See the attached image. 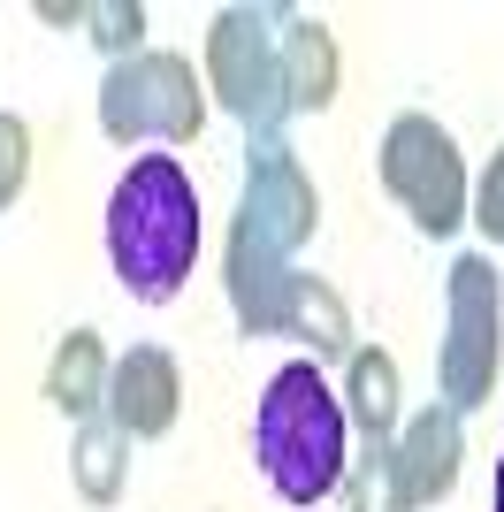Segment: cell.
<instances>
[{
    "label": "cell",
    "instance_id": "6da1fadb",
    "mask_svg": "<svg viewBox=\"0 0 504 512\" xmlns=\"http://www.w3.org/2000/svg\"><path fill=\"white\" fill-rule=\"evenodd\" d=\"M321 222V199L306 184V169L291 161L283 138L252 153V176H245V207H237V230H230V306L245 321V337H283L291 321V283H298V245L314 237Z\"/></svg>",
    "mask_w": 504,
    "mask_h": 512
},
{
    "label": "cell",
    "instance_id": "7a4b0ae2",
    "mask_svg": "<svg viewBox=\"0 0 504 512\" xmlns=\"http://www.w3.org/2000/svg\"><path fill=\"white\" fill-rule=\"evenodd\" d=\"M107 260H115V283L146 306H168L184 291L199 260V192L176 153H146L123 169L107 199Z\"/></svg>",
    "mask_w": 504,
    "mask_h": 512
},
{
    "label": "cell",
    "instance_id": "3957f363",
    "mask_svg": "<svg viewBox=\"0 0 504 512\" xmlns=\"http://www.w3.org/2000/svg\"><path fill=\"white\" fill-rule=\"evenodd\" d=\"M252 459H260V474L283 505H321L344 482V467H352L344 406H336V390L321 383L314 360H291L268 375L260 413H252Z\"/></svg>",
    "mask_w": 504,
    "mask_h": 512
},
{
    "label": "cell",
    "instance_id": "277c9868",
    "mask_svg": "<svg viewBox=\"0 0 504 512\" xmlns=\"http://www.w3.org/2000/svg\"><path fill=\"white\" fill-rule=\"evenodd\" d=\"M207 123V92L191 77L184 54H130V62L107 69L100 85V130L115 146H138V138H168V146H191Z\"/></svg>",
    "mask_w": 504,
    "mask_h": 512
},
{
    "label": "cell",
    "instance_id": "5b68a950",
    "mask_svg": "<svg viewBox=\"0 0 504 512\" xmlns=\"http://www.w3.org/2000/svg\"><path fill=\"white\" fill-rule=\"evenodd\" d=\"M268 23H275V8H222L207 31V85L260 146L283 138V115H291L283 107V54H275L283 39Z\"/></svg>",
    "mask_w": 504,
    "mask_h": 512
},
{
    "label": "cell",
    "instance_id": "8992f818",
    "mask_svg": "<svg viewBox=\"0 0 504 512\" xmlns=\"http://www.w3.org/2000/svg\"><path fill=\"white\" fill-rule=\"evenodd\" d=\"M504 367V291L482 253L451 260V337H443V398L451 413H474L497 390Z\"/></svg>",
    "mask_w": 504,
    "mask_h": 512
},
{
    "label": "cell",
    "instance_id": "52a82bcc",
    "mask_svg": "<svg viewBox=\"0 0 504 512\" xmlns=\"http://www.w3.org/2000/svg\"><path fill=\"white\" fill-rule=\"evenodd\" d=\"M382 184L428 237H451L466 222V169L436 115H398L382 138Z\"/></svg>",
    "mask_w": 504,
    "mask_h": 512
},
{
    "label": "cell",
    "instance_id": "ba28073f",
    "mask_svg": "<svg viewBox=\"0 0 504 512\" xmlns=\"http://www.w3.org/2000/svg\"><path fill=\"white\" fill-rule=\"evenodd\" d=\"M176 406H184V383H176V360L138 344L123 360L107 367V421L123 428L130 444H146V436H168L176 428Z\"/></svg>",
    "mask_w": 504,
    "mask_h": 512
},
{
    "label": "cell",
    "instance_id": "9c48e42d",
    "mask_svg": "<svg viewBox=\"0 0 504 512\" xmlns=\"http://www.w3.org/2000/svg\"><path fill=\"white\" fill-rule=\"evenodd\" d=\"M390 467H398L405 512L443 505V497H451V482H459V413H451V406L413 413V421H405V436L390 444Z\"/></svg>",
    "mask_w": 504,
    "mask_h": 512
},
{
    "label": "cell",
    "instance_id": "30bf717a",
    "mask_svg": "<svg viewBox=\"0 0 504 512\" xmlns=\"http://www.w3.org/2000/svg\"><path fill=\"white\" fill-rule=\"evenodd\" d=\"M283 107L291 115H321L336 100V39L314 16H283Z\"/></svg>",
    "mask_w": 504,
    "mask_h": 512
},
{
    "label": "cell",
    "instance_id": "8fae6325",
    "mask_svg": "<svg viewBox=\"0 0 504 512\" xmlns=\"http://www.w3.org/2000/svg\"><path fill=\"white\" fill-rule=\"evenodd\" d=\"M46 398L69 413V421H84V413L107 398V352L92 329H69L62 344H54V367H46Z\"/></svg>",
    "mask_w": 504,
    "mask_h": 512
},
{
    "label": "cell",
    "instance_id": "7c38bea8",
    "mask_svg": "<svg viewBox=\"0 0 504 512\" xmlns=\"http://www.w3.org/2000/svg\"><path fill=\"white\" fill-rule=\"evenodd\" d=\"M344 406L367 428V444H390V428H398V360H390V352H352Z\"/></svg>",
    "mask_w": 504,
    "mask_h": 512
},
{
    "label": "cell",
    "instance_id": "4fadbf2b",
    "mask_svg": "<svg viewBox=\"0 0 504 512\" xmlns=\"http://www.w3.org/2000/svg\"><path fill=\"white\" fill-rule=\"evenodd\" d=\"M130 451V436L115 421H92V428H77V490H84V505H115L123 497V459Z\"/></svg>",
    "mask_w": 504,
    "mask_h": 512
},
{
    "label": "cell",
    "instance_id": "5bb4252c",
    "mask_svg": "<svg viewBox=\"0 0 504 512\" xmlns=\"http://www.w3.org/2000/svg\"><path fill=\"white\" fill-rule=\"evenodd\" d=\"M283 337H306L314 352H352V321H344V306H336V291L321 276L291 283V321H283Z\"/></svg>",
    "mask_w": 504,
    "mask_h": 512
},
{
    "label": "cell",
    "instance_id": "9a60e30c",
    "mask_svg": "<svg viewBox=\"0 0 504 512\" xmlns=\"http://www.w3.org/2000/svg\"><path fill=\"white\" fill-rule=\"evenodd\" d=\"M77 23H92V39H100L115 62H130L138 39H146V8H138V0H84Z\"/></svg>",
    "mask_w": 504,
    "mask_h": 512
},
{
    "label": "cell",
    "instance_id": "2e32d148",
    "mask_svg": "<svg viewBox=\"0 0 504 512\" xmlns=\"http://www.w3.org/2000/svg\"><path fill=\"white\" fill-rule=\"evenodd\" d=\"M344 474H352V512H405L398 467H390V444H367V459H359V467H344Z\"/></svg>",
    "mask_w": 504,
    "mask_h": 512
},
{
    "label": "cell",
    "instance_id": "e0dca14e",
    "mask_svg": "<svg viewBox=\"0 0 504 512\" xmlns=\"http://www.w3.org/2000/svg\"><path fill=\"white\" fill-rule=\"evenodd\" d=\"M23 176H31V130L16 115H0V207L23 199Z\"/></svg>",
    "mask_w": 504,
    "mask_h": 512
},
{
    "label": "cell",
    "instance_id": "ac0fdd59",
    "mask_svg": "<svg viewBox=\"0 0 504 512\" xmlns=\"http://www.w3.org/2000/svg\"><path fill=\"white\" fill-rule=\"evenodd\" d=\"M474 222H482L489 245H504V146L489 153V169H482V199H474Z\"/></svg>",
    "mask_w": 504,
    "mask_h": 512
},
{
    "label": "cell",
    "instance_id": "d6986e66",
    "mask_svg": "<svg viewBox=\"0 0 504 512\" xmlns=\"http://www.w3.org/2000/svg\"><path fill=\"white\" fill-rule=\"evenodd\" d=\"M489 512H504V459H497V497H489Z\"/></svg>",
    "mask_w": 504,
    "mask_h": 512
}]
</instances>
